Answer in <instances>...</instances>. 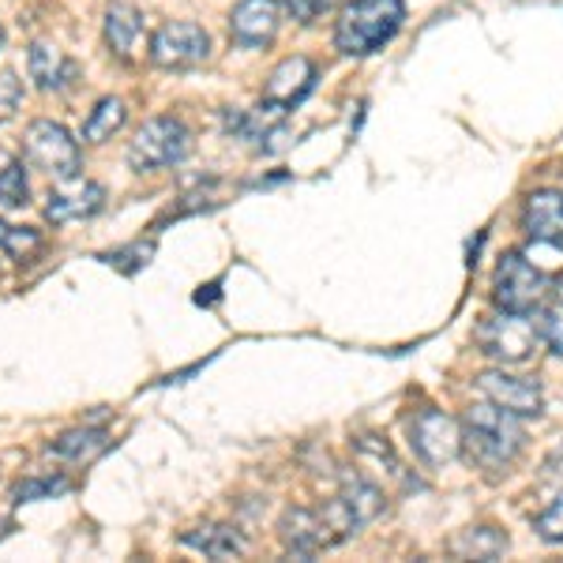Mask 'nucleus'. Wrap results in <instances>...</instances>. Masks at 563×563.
<instances>
[{
	"label": "nucleus",
	"instance_id": "obj_21",
	"mask_svg": "<svg viewBox=\"0 0 563 563\" xmlns=\"http://www.w3.org/2000/svg\"><path fill=\"white\" fill-rule=\"evenodd\" d=\"M129 121V106L121 98H98V106L90 109V117L84 121V143H106Z\"/></svg>",
	"mask_w": 563,
	"mask_h": 563
},
{
	"label": "nucleus",
	"instance_id": "obj_8",
	"mask_svg": "<svg viewBox=\"0 0 563 563\" xmlns=\"http://www.w3.org/2000/svg\"><path fill=\"white\" fill-rule=\"evenodd\" d=\"M147 57L154 68L188 71L211 57V34H207L199 23H188V20L162 23L147 42Z\"/></svg>",
	"mask_w": 563,
	"mask_h": 563
},
{
	"label": "nucleus",
	"instance_id": "obj_3",
	"mask_svg": "<svg viewBox=\"0 0 563 563\" xmlns=\"http://www.w3.org/2000/svg\"><path fill=\"white\" fill-rule=\"evenodd\" d=\"M402 20H406L402 0H353L339 15L334 45H339L346 57H368V53L384 49V45L395 38Z\"/></svg>",
	"mask_w": 563,
	"mask_h": 563
},
{
	"label": "nucleus",
	"instance_id": "obj_29",
	"mask_svg": "<svg viewBox=\"0 0 563 563\" xmlns=\"http://www.w3.org/2000/svg\"><path fill=\"white\" fill-rule=\"evenodd\" d=\"M538 334L556 357H563V320L556 312H538Z\"/></svg>",
	"mask_w": 563,
	"mask_h": 563
},
{
	"label": "nucleus",
	"instance_id": "obj_9",
	"mask_svg": "<svg viewBox=\"0 0 563 563\" xmlns=\"http://www.w3.org/2000/svg\"><path fill=\"white\" fill-rule=\"evenodd\" d=\"M410 443L424 466H448L462 451V424L443 410H421L410 421Z\"/></svg>",
	"mask_w": 563,
	"mask_h": 563
},
{
	"label": "nucleus",
	"instance_id": "obj_6",
	"mask_svg": "<svg viewBox=\"0 0 563 563\" xmlns=\"http://www.w3.org/2000/svg\"><path fill=\"white\" fill-rule=\"evenodd\" d=\"M23 158L53 180H71L84 169V151L57 121H34L23 135Z\"/></svg>",
	"mask_w": 563,
	"mask_h": 563
},
{
	"label": "nucleus",
	"instance_id": "obj_5",
	"mask_svg": "<svg viewBox=\"0 0 563 563\" xmlns=\"http://www.w3.org/2000/svg\"><path fill=\"white\" fill-rule=\"evenodd\" d=\"M192 151V132L177 117H154L135 132L129 143V166L135 174H154V169L180 166Z\"/></svg>",
	"mask_w": 563,
	"mask_h": 563
},
{
	"label": "nucleus",
	"instance_id": "obj_2",
	"mask_svg": "<svg viewBox=\"0 0 563 563\" xmlns=\"http://www.w3.org/2000/svg\"><path fill=\"white\" fill-rule=\"evenodd\" d=\"M361 530L357 515L342 496L327 499L323 507H289L278 522V538L286 544L289 556L297 560H312L320 552L334 549L346 538Z\"/></svg>",
	"mask_w": 563,
	"mask_h": 563
},
{
	"label": "nucleus",
	"instance_id": "obj_15",
	"mask_svg": "<svg viewBox=\"0 0 563 563\" xmlns=\"http://www.w3.org/2000/svg\"><path fill=\"white\" fill-rule=\"evenodd\" d=\"M143 42V12L132 0H109L106 8V45L121 65H132Z\"/></svg>",
	"mask_w": 563,
	"mask_h": 563
},
{
	"label": "nucleus",
	"instance_id": "obj_7",
	"mask_svg": "<svg viewBox=\"0 0 563 563\" xmlns=\"http://www.w3.org/2000/svg\"><path fill=\"white\" fill-rule=\"evenodd\" d=\"M474 342L485 357L499 361V365H522L541 342L538 320L533 316H515V312H496L485 316L474 331Z\"/></svg>",
	"mask_w": 563,
	"mask_h": 563
},
{
	"label": "nucleus",
	"instance_id": "obj_11",
	"mask_svg": "<svg viewBox=\"0 0 563 563\" xmlns=\"http://www.w3.org/2000/svg\"><path fill=\"white\" fill-rule=\"evenodd\" d=\"M477 387L488 402L504 406V410L519 413V417H541L544 398H541V384L530 376H511V372H481Z\"/></svg>",
	"mask_w": 563,
	"mask_h": 563
},
{
	"label": "nucleus",
	"instance_id": "obj_26",
	"mask_svg": "<svg viewBox=\"0 0 563 563\" xmlns=\"http://www.w3.org/2000/svg\"><path fill=\"white\" fill-rule=\"evenodd\" d=\"M533 530H538L541 541L560 544L563 541V493L544 507L541 515H533Z\"/></svg>",
	"mask_w": 563,
	"mask_h": 563
},
{
	"label": "nucleus",
	"instance_id": "obj_10",
	"mask_svg": "<svg viewBox=\"0 0 563 563\" xmlns=\"http://www.w3.org/2000/svg\"><path fill=\"white\" fill-rule=\"evenodd\" d=\"M316 87V65L308 57H286L275 71L267 76L260 95V109H267L271 117H286L289 109H297L312 95Z\"/></svg>",
	"mask_w": 563,
	"mask_h": 563
},
{
	"label": "nucleus",
	"instance_id": "obj_4",
	"mask_svg": "<svg viewBox=\"0 0 563 563\" xmlns=\"http://www.w3.org/2000/svg\"><path fill=\"white\" fill-rule=\"evenodd\" d=\"M552 294V282L544 271L533 267L522 252H507L496 263L493 275V301L499 312H515V316H538L541 301Z\"/></svg>",
	"mask_w": 563,
	"mask_h": 563
},
{
	"label": "nucleus",
	"instance_id": "obj_17",
	"mask_svg": "<svg viewBox=\"0 0 563 563\" xmlns=\"http://www.w3.org/2000/svg\"><path fill=\"white\" fill-rule=\"evenodd\" d=\"M109 443L113 440H109L106 429H71V432H60L45 451L60 462H71V466H87V462H95L98 455H106Z\"/></svg>",
	"mask_w": 563,
	"mask_h": 563
},
{
	"label": "nucleus",
	"instance_id": "obj_30",
	"mask_svg": "<svg viewBox=\"0 0 563 563\" xmlns=\"http://www.w3.org/2000/svg\"><path fill=\"white\" fill-rule=\"evenodd\" d=\"M552 297H556V305H563V275L552 282Z\"/></svg>",
	"mask_w": 563,
	"mask_h": 563
},
{
	"label": "nucleus",
	"instance_id": "obj_24",
	"mask_svg": "<svg viewBox=\"0 0 563 563\" xmlns=\"http://www.w3.org/2000/svg\"><path fill=\"white\" fill-rule=\"evenodd\" d=\"M154 256V241H132V244H124V249H113V252H102V260L106 267H117L121 275H135L140 267H147Z\"/></svg>",
	"mask_w": 563,
	"mask_h": 563
},
{
	"label": "nucleus",
	"instance_id": "obj_13",
	"mask_svg": "<svg viewBox=\"0 0 563 563\" xmlns=\"http://www.w3.org/2000/svg\"><path fill=\"white\" fill-rule=\"evenodd\" d=\"M65 188H53L49 203H45V218L53 225H65V222H84V218H95L106 207V188L98 180H60Z\"/></svg>",
	"mask_w": 563,
	"mask_h": 563
},
{
	"label": "nucleus",
	"instance_id": "obj_16",
	"mask_svg": "<svg viewBox=\"0 0 563 563\" xmlns=\"http://www.w3.org/2000/svg\"><path fill=\"white\" fill-rule=\"evenodd\" d=\"M522 230L533 241L563 244V188H538L522 203Z\"/></svg>",
	"mask_w": 563,
	"mask_h": 563
},
{
	"label": "nucleus",
	"instance_id": "obj_23",
	"mask_svg": "<svg viewBox=\"0 0 563 563\" xmlns=\"http://www.w3.org/2000/svg\"><path fill=\"white\" fill-rule=\"evenodd\" d=\"M71 488L65 474H45V477H26L12 488V504H38V499H57Z\"/></svg>",
	"mask_w": 563,
	"mask_h": 563
},
{
	"label": "nucleus",
	"instance_id": "obj_1",
	"mask_svg": "<svg viewBox=\"0 0 563 563\" xmlns=\"http://www.w3.org/2000/svg\"><path fill=\"white\" fill-rule=\"evenodd\" d=\"M526 448V429L519 413L504 410L496 402H477L462 413V451L477 470L499 477L515 466Z\"/></svg>",
	"mask_w": 563,
	"mask_h": 563
},
{
	"label": "nucleus",
	"instance_id": "obj_25",
	"mask_svg": "<svg viewBox=\"0 0 563 563\" xmlns=\"http://www.w3.org/2000/svg\"><path fill=\"white\" fill-rule=\"evenodd\" d=\"M26 199H31V185H26L23 162H8L0 169V207H26Z\"/></svg>",
	"mask_w": 563,
	"mask_h": 563
},
{
	"label": "nucleus",
	"instance_id": "obj_14",
	"mask_svg": "<svg viewBox=\"0 0 563 563\" xmlns=\"http://www.w3.org/2000/svg\"><path fill=\"white\" fill-rule=\"evenodd\" d=\"M26 68H31L34 87L45 95H60V90L79 84V65L53 42H34L26 53Z\"/></svg>",
	"mask_w": 563,
	"mask_h": 563
},
{
	"label": "nucleus",
	"instance_id": "obj_28",
	"mask_svg": "<svg viewBox=\"0 0 563 563\" xmlns=\"http://www.w3.org/2000/svg\"><path fill=\"white\" fill-rule=\"evenodd\" d=\"M334 8H339V0H286L289 20H297L301 26L320 23L327 12H334Z\"/></svg>",
	"mask_w": 563,
	"mask_h": 563
},
{
	"label": "nucleus",
	"instance_id": "obj_19",
	"mask_svg": "<svg viewBox=\"0 0 563 563\" xmlns=\"http://www.w3.org/2000/svg\"><path fill=\"white\" fill-rule=\"evenodd\" d=\"M188 544V549L203 552L207 560H238L244 549H249V541L241 538L233 526H196V530H188L185 538H180Z\"/></svg>",
	"mask_w": 563,
	"mask_h": 563
},
{
	"label": "nucleus",
	"instance_id": "obj_18",
	"mask_svg": "<svg viewBox=\"0 0 563 563\" xmlns=\"http://www.w3.org/2000/svg\"><path fill=\"white\" fill-rule=\"evenodd\" d=\"M342 499L353 507V515H357V522L365 526L372 519H379V515L387 511V496L384 488L376 485V481H368L365 474H357V470H342Z\"/></svg>",
	"mask_w": 563,
	"mask_h": 563
},
{
	"label": "nucleus",
	"instance_id": "obj_20",
	"mask_svg": "<svg viewBox=\"0 0 563 563\" xmlns=\"http://www.w3.org/2000/svg\"><path fill=\"white\" fill-rule=\"evenodd\" d=\"M507 533L496 530V526H470V530H462L451 538V556L459 560H485L493 563L507 552Z\"/></svg>",
	"mask_w": 563,
	"mask_h": 563
},
{
	"label": "nucleus",
	"instance_id": "obj_27",
	"mask_svg": "<svg viewBox=\"0 0 563 563\" xmlns=\"http://www.w3.org/2000/svg\"><path fill=\"white\" fill-rule=\"evenodd\" d=\"M23 106V79L15 71H0V124H8Z\"/></svg>",
	"mask_w": 563,
	"mask_h": 563
},
{
	"label": "nucleus",
	"instance_id": "obj_12",
	"mask_svg": "<svg viewBox=\"0 0 563 563\" xmlns=\"http://www.w3.org/2000/svg\"><path fill=\"white\" fill-rule=\"evenodd\" d=\"M282 26L278 0H238L230 15V38L244 45V49H263L275 42Z\"/></svg>",
	"mask_w": 563,
	"mask_h": 563
},
{
	"label": "nucleus",
	"instance_id": "obj_22",
	"mask_svg": "<svg viewBox=\"0 0 563 563\" xmlns=\"http://www.w3.org/2000/svg\"><path fill=\"white\" fill-rule=\"evenodd\" d=\"M38 249H42V233L38 230H31V225H12V222H4V218H0V252H4V256L23 263V260H31Z\"/></svg>",
	"mask_w": 563,
	"mask_h": 563
},
{
	"label": "nucleus",
	"instance_id": "obj_31",
	"mask_svg": "<svg viewBox=\"0 0 563 563\" xmlns=\"http://www.w3.org/2000/svg\"><path fill=\"white\" fill-rule=\"evenodd\" d=\"M0 45H4V31H0Z\"/></svg>",
	"mask_w": 563,
	"mask_h": 563
}]
</instances>
